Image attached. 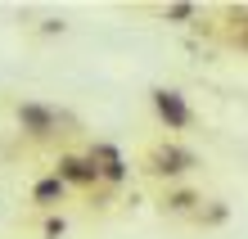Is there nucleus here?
Here are the masks:
<instances>
[{
    "instance_id": "obj_6",
    "label": "nucleus",
    "mask_w": 248,
    "mask_h": 239,
    "mask_svg": "<svg viewBox=\"0 0 248 239\" xmlns=\"http://www.w3.org/2000/svg\"><path fill=\"white\" fill-rule=\"evenodd\" d=\"M226 41H230V46H239V50H248V9H230V18H226Z\"/></svg>"
},
{
    "instance_id": "obj_2",
    "label": "nucleus",
    "mask_w": 248,
    "mask_h": 239,
    "mask_svg": "<svg viewBox=\"0 0 248 239\" xmlns=\"http://www.w3.org/2000/svg\"><path fill=\"white\" fill-rule=\"evenodd\" d=\"M149 99H154V113L163 117V122H167L171 131H185L189 122H194V113H189V104H185V95H181V91L154 86V91H149Z\"/></svg>"
},
{
    "instance_id": "obj_7",
    "label": "nucleus",
    "mask_w": 248,
    "mask_h": 239,
    "mask_svg": "<svg viewBox=\"0 0 248 239\" xmlns=\"http://www.w3.org/2000/svg\"><path fill=\"white\" fill-rule=\"evenodd\" d=\"M199 194H189V190H171L167 194V199H163V207H167V212H181V217H194L199 212Z\"/></svg>"
},
{
    "instance_id": "obj_5",
    "label": "nucleus",
    "mask_w": 248,
    "mask_h": 239,
    "mask_svg": "<svg viewBox=\"0 0 248 239\" xmlns=\"http://www.w3.org/2000/svg\"><path fill=\"white\" fill-rule=\"evenodd\" d=\"M91 158H95V167H99V181H108V185H122L126 181V162L118 154V144H95Z\"/></svg>"
},
{
    "instance_id": "obj_8",
    "label": "nucleus",
    "mask_w": 248,
    "mask_h": 239,
    "mask_svg": "<svg viewBox=\"0 0 248 239\" xmlns=\"http://www.w3.org/2000/svg\"><path fill=\"white\" fill-rule=\"evenodd\" d=\"M68 194V185L59 181V176H46V181H36V190H32V199L41 203V207H50V203H59Z\"/></svg>"
},
{
    "instance_id": "obj_11",
    "label": "nucleus",
    "mask_w": 248,
    "mask_h": 239,
    "mask_svg": "<svg viewBox=\"0 0 248 239\" xmlns=\"http://www.w3.org/2000/svg\"><path fill=\"white\" fill-rule=\"evenodd\" d=\"M46 235L59 239V235H63V217H50V221H46Z\"/></svg>"
},
{
    "instance_id": "obj_3",
    "label": "nucleus",
    "mask_w": 248,
    "mask_h": 239,
    "mask_svg": "<svg viewBox=\"0 0 248 239\" xmlns=\"http://www.w3.org/2000/svg\"><path fill=\"white\" fill-rule=\"evenodd\" d=\"M54 176H59L63 185H86V190L99 185V167H95V158H91V154H63V158H59V172H54Z\"/></svg>"
},
{
    "instance_id": "obj_10",
    "label": "nucleus",
    "mask_w": 248,
    "mask_h": 239,
    "mask_svg": "<svg viewBox=\"0 0 248 239\" xmlns=\"http://www.w3.org/2000/svg\"><path fill=\"white\" fill-rule=\"evenodd\" d=\"M163 18H167V23H185V18H194V5H185V0H181V5H167Z\"/></svg>"
},
{
    "instance_id": "obj_9",
    "label": "nucleus",
    "mask_w": 248,
    "mask_h": 239,
    "mask_svg": "<svg viewBox=\"0 0 248 239\" xmlns=\"http://www.w3.org/2000/svg\"><path fill=\"white\" fill-rule=\"evenodd\" d=\"M194 221H199V226H221V221H226V203H208V207H199Z\"/></svg>"
},
{
    "instance_id": "obj_4",
    "label": "nucleus",
    "mask_w": 248,
    "mask_h": 239,
    "mask_svg": "<svg viewBox=\"0 0 248 239\" xmlns=\"http://www.w3.org/2000/svg\"><path fill=\"white\" fill-rule=\"evenodd\" d=\"M18 122H23L27 136L46 140V136H54V131H59V113L46 109V104H18Z\"/></svg>"
},
{
    "instance_id": "obj_1",
    "label": "nucleus",
    "mask_w": 248,
    "mask_h": 239,
    "mask_svg": "<svg viewBox=\"0 0 248 239\" xmlns=\"http://www.w3.org/2000/svg\"><path fill=\"white\" fill-rule=\"evenodd\" d=\"M194 162H199V158L189 154L185 144L163 140V144H149V154H144V172H149V176H167V181H176V176H185Z\"/></svg>"
}]
</instances>
